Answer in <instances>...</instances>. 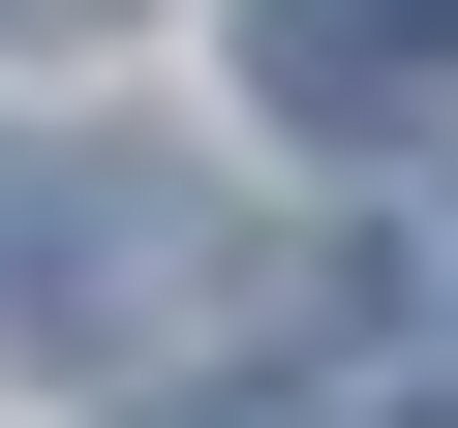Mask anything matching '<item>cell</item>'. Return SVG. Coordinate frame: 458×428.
I'll return each instance as SVG.
<instances>
[{"instance_id":"1","label":"cell","mask_w":458,"mask_h":428,"mask_svg":"<svg viewBox=\"0 0 458 428\" xmlns=\"http://www.w3.org/2000/svg\"><path fill=\"white\" fill-rule=\"evenodd\" d=\"M153 276H183V184H123V153H0V337H31V367L153 337Z\"/></svg>"},{"instance_id":"3","label":"cell","mask_w":458,"mask_h":428,"mask_svg":"<svg viewBox=\"0 0 458 428\" xmlns=\"http://www.w3.org/2000/svg\"><path fill=\"white\" fill-rule=\"evenodd\" d=\"M0 31H31V62H62V31H123V0H0Z\"/></svg>"},{"instance_id":"2","label":"cell","mask_w":458,"mask_h":428,"mask_svg":"<svg viewBox=\"0 0 458 428\" xmlns=\"http://www.w3.org/2000/svg\"><path fill=\"white\" fill-rule=\"evenodd\" d=\"M245 62H276L306 153H397V123L458 92V0H245Z\"/></svg>"}]
</instances>
